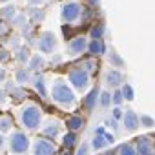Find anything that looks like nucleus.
Listing matches in <instances>:
<instances>
[{"label": "nucleus", "mask_w": 155, "mask_h": 155, "mask_svg": "<svg viewBox=\"0 0 155 155\" xmlns=\"http://www.w3.org/2000/svg\"><path fill=\"white\" fill-rule=\"evenodd\" d=\"M49 97L53 102H57L58 106H73L75 104V93L73 90L68 86V82H64L62 79H57L51 86V91H49Z\"/></svg>", "instance_id": "f257e3e1"}, {"label": "nucleus", "mask_w": 155, "mask_h": 155, "mask_svg": "<svg viewBox=\"0 0 155 155\" xmlns=\"http://www.w3.org/2000/svg\"><path fill=\"white\" fill-rule=\"evenodd\" d=\"M20 122L28 130H37L42 122V110L37 104H26L20 110Z\"/></svg>", "instance_id": "f03ea898"}, {"label": "nucleus", "mask_w": 155, "mask_h": 155, "mask_svg": "<svg viewBox=\"0 0 155 155\" xmlns=\"http://www.w3.org/2000/svg\"><path fill=\"white\" fill-rule=\"evenodd\" d=\"M68 81L71 82V86L79 91H86L90 88V73L84 68H73L68 73Z\"/></svg>", "instance_id": "7ed1b4c3"}, {"label": "nucleus", "mask_w": 155, "mask_h": 155, "mask_svg": "<svg viewBox=\"0 0 155 155\" xmlns=\"http://www.w3.org/2000/svg\"><path fill=\"white\" fill-rule=\"evenodd\" d=\"M31 148V140L24 131H13L9 135V151L13 155H22Z\"/></svg>", "instance_id": "20e7f679"}, {"label": "nucleus", "mask_w": 155, "mask_h": 155, "mask_svg": "<svg viewBox=\"0 0 155 155\" xmlns=\"http://www.w3.org/2000/svg\"><path fill=\"white\" fill-rule=\"evenodd\" d=\"M82 6L81 2H77V0H68V2L62 6V11H60V17H62V22L66 24H73L77 22L81 17H82Z\"/></svg>", "instance_id": "39448f33"}, {"label": "nucleus", "mask_w": 155, "mask_h": 155, "mask_svg": "<svg viewBox=\"0 0 155 155\" xmlns=\"http://www.w3.org/2000/svg\"><path fill=\"white\" fill-rule=\"evenodd\" d=\"M37 48H38V51H40V53H46V55L53 53V51H55V48H57V37H55L51 31H42V33L38 35Z\"/></svg>", "instance_id": "423d86ee"}, {"label": "nucleus", "mask_w": 155, "mask_h": 155, "mask_svg": "<svg viewBox=\"0 0 155 155\" xmlns=\"http://www.w3.org/2000/svg\"><path fill=\"white\" fill-rule=\"evenodd\" d=\"M31 150H33V155H55L57 153L55 144L48 139H37L33 142Z\"/></svg>", "instance_id": "0eeeda50"}, {"label": "nucleus", "mask_w": 155, "mask_h": 155, "mask_svg": "<svg viewBox=\"0 0 155 155\" xmlns=\"http://www.w3.org/2000/svg\"><path fill=\"white\" fill-rule=\"evenodd\" d=\"M135 148L139 155H155V144L148 135H140L135 139Z\"/></svg>", "instance_id": "6e6552de"}, {"label": "nucleus", "mask_w": 155, "mask_h": 155, "mask_svg": "<svg viewBox=\"0 0 155 155\" xmlns=\"http://www.w3.org/2000/svg\"><path fill=\"white\" fill-rule=\"evenodd\" d=\"M88 44H90V42H88L86 37L77 35V37H73V38L68 42V49H69L71 55H81V53L88 51Z\"/></svg>", "instance_id": "1a4fd4ad"}, {"label": "nucleus", "mask_w": 155, "mask_h": 155, "mask_svg": "<svg viewBox=\"0 0 155 155\" xmlns=\"http://www.w3.org/2000/svg\"><path fill=\"white\" fill-rule=\"evenodd\" d=\"M104 82H106L108 86H111V88L119 90V88H122V84H124L126 81H124V75H122V71H120V69L111 68V69L106 73V77H104Z\"/></svg>", "instance_id": "9d476101"}, {"label": "nucleus", "mask_w": 155, "mask_h": 155, "mask_svg": "<svg viewBox=\"0 0 155 155\" xmlns=\"http://www.w3.org/2000/svg\"><path fill=\"white\" fill-rule=\"evenodd\" d=\"M122 126L126 131H135L140 126V117L133 111V110H126L124 117H122Z\"/></svg>", "instance_id": "9b49d317"}, {"label": "nucleus", "mask_w": 155, "mask_h": 155, "mask_svg": "<svg viewBox=\"0 0 155 155\" xmlns=\"http://www.w3.org/2000/svg\"><path fill=\"white\" fill-rule=\"evenodd\" d=\"M99 97H101V88L97 86V88H93L84 99H82V106H84V110H88V111H93V108L99 104Z\"/></svg>", "instance_id": "f8f14e48"}, {"label": "nucleus", "mask_w": 155, "mask_h": 155, "mask_svg": "<svg viewBox=\"0 0 155 155\" xmlns=\"http://www.w3.org/2000/svg\"><path fill=\"white\" fill-rule=\"evenodd\" d=\"M88 51L91 57H101L106 53V44L102 38H91L90 44H88Z\"/></svg>", "instance_id": "ddd939ff"}, {"label": "nucleus", "mask_w": 155, "mask_h": 155, "mask_svg": "<svg viewBox=\"0 0 155 155\" xmlns=\"http://www.w3.org/2000/svg\"><path fill=\"white\" fill-rule=\"evenodd\" d=\"M58 133H60L58 120H49V122H48V124L42 128V135H44V137H48L49 140L57 139V137H58Z\"/></svg>", "instance_id": "4468645a"}, {"label": "nucleus", "mask_w": 155, "mask_h": 155, "mask_svg": "<svg viewBox=\"0 0 155 155\" xmlns=\"http://www.w3.org/2000/svg\"><path fill=\"white\" fill-rule=\"evenodd\" d=\"M66 126H68V130L69 131H79V130H82L84 126H86V120L81 117V115H71V117H68L66 119Z\"/></svg>", "instance_id": "2eb2a0df"}, {"label": "nucleus", "mask_w": 155, "mask_h": 155, "mask_svg": "<svg viewBox=\"0 0 155 155\" xmlns=\"http://www.w3.org/2000/svg\"><path fill=\"white\" fill-rule=\"evenodd\" d=\"M44 66H46V58H44L42 55H38V53L33 55L31 60L28 62V69H29V71H38V69H42Z\"/></svg>", "instance_id": "dca6fc26"}, {"label": "nucleus", "mask_w": 155, "mask_h": 155, "mask_svg": "<svg viewBox=\"0 0 155 155\" xmlns=\"http://www.w3.org/2000/svg\"><path fill=\"white\" fill-rule=\"evenodd\" d=\"M15 79H17L18 86H24V84H28V82H31V81H33V77H31L29 69L20 68V69H17V73H15Z\"/></svg>", "instance_id": "f3484780"}, {"label": "nucleus", "mask_w": 155, "mask_h": 155, "mask_svg": "<svg viewBox=\"0 0 155 155\" xmlns=\"http://www.w3.org/2000/svg\"><path fill=\"white\" fill-rule=\"evenodd\" d=\"M31 82H33V86H35V90H37V93H38L40 97H46V95H48L46 81H44V77H42V75H35Z\"/></svg>", "instance_id": "a211bd4d"}, {"label": "nucleus", "mask_w": 155, "mask_h": 155, "mask_svg": "<svg viewBox=\"0 0 155 155\" xmlns=\"http://www.w3.org/2000/svg\"><path fill=\"white\" fill-rule=\"evenodd\" d=\"M90 144H91V150H95V151H101V150H104L106 146H110V142H108V139H106L104 135H95Z\"/></svg>", "instance_id": "6ab92c4d"}, {"label": "nucleus", "mask_w": 155, "mask_h": 155, "mask_svg": "<svg viewBox=\"0 0 155 155\" xmlns=\"http://www.w3.org/2000/svg\"><path fill=\"white\" fill-rule=\"evenodd\" d=\"M117 155H139V153H137L135 144H131V142H122V144L117 148Z\"/></svg>", "instance_id": "aec40b11"}, {"label": "nucleus", "mask_w": 155, "mask_h": 155, "mask_svg": "<svg viewBox=\"0 0 155 155\" xmlns=\"http://www.w3.org/2000/svg\"><path fill=\"white\" fill-rule=\"evenodd\" d=\"M44 18H46V11H44V9H40V8L31 9V13H29V20H31V24H40Z\"/></svg>", "instance_id": "412c9836"}, {"label": "nucleus", "mask_w": 155, "mask_h": 155, "mask_svg": "<svg viewBox=\"0 0 155 155\" xmlns=\"http://www.w3.org/2000/svg\"><path fill=\"white\" fill-rule=\"evenodd\" d=\"M0 15H2V18H6V20H15V17H17V9H15V6L6 4L2 9H0Z\"/></svg>", "instance_id": "4be33fe9"}, {"label": "nucleus", "mask_w": 155, "mask_h": 155, "mask_svg": "<svg viewBox=\"0 0 155 155\" xmlns=\"http://www.w3.org/2000/svg\"><path fill=\"white\" fill-rule=\"evenodd\" d=\"M104 33H106V26H104V22H99V24H95V26L90 29L91 38H102Z\"/></svg>", "instance_id": "5701e85b"}, {"label": "nucleus", "mask_w": 155, "mask_h": 155, "mask_svg": "<svg viewBox=\"0 0 155 155\" xmlns=\"http://www.w3.org/2000/svg\"><path fill=\"white\" fill-rule=\"evenodd\" d=\"M75 144H77V135H75L73 131H69V133H66V135L62 137V146H64V150H71Z\"/></svg>", "instance_id": "b1692460"}, {"label": "nucleus", "mask_w": 155, "mask_h": 155, "mask_svg": "<svg viewBox=\"0 0 155 155\" xmlns=\"http://www.w3.org/2000/svg\"><path fill=\"white\" fill-rule=\"evenodd\" d=\"M17 60L20 62V64H28L29 60H31V55H29V49L28 48H18L17 49Z\"/></svg>", "instance_id": "393cba45"}, {"label": "nucleus", "mask_w": 155, "mask_h": 155, "mask_svg": "<svg viewBox=\"0 0 155 155\" xmlns=\"http://www.w3.org/2000/svg\"><path fill=\"white\" fill-rule=\"evenodd\" d=\"M13 128V120L9 115L0 117V133H9V130Z\"/></svg>", "instance_id": "a878e982"}, {"label": "nucleus", "mask_w": 155, "mask_h": 155, "mask_svg": "<svg viewBox=\"0 0 155 155\" xmlns=\"http://www.w3.org/2000/svg\"><path fill=\"white\" fill-rule=\"evenodd\" d=\"M8 90H9V93H11V97H13L15 101L26 99V93H24V88H22V86H8Z\"/></svg>", "instance_id": "bb28decb"}, {"label": "nucleus", "mask_w": 155, "mask_h": 155, "mask_svg": "<svg viewBox=\"0 0 155 155\" xmlns=\"http://www.w3.org/2000/svg\"><path fill=\"white\" fill-rule=\"evenodd\" d=\"M99 106L102 110H108L111 106V93L110 91H101V97H99Z\"/></svg>", "instance_id": "cd10ccee"}, {"label": "nucleus", "mask_w": 155, "mask_h": 155, "mask_svg": "<svg viewBox=\"0 0 155 155\" xmlns=\"http://www.w3.org/2000/svg\"><path fill=\"white\" fill-rule=\"evenodd\" d=\"M120 91H122V95H124V101H133V99H135V91H133V88H131L130 82H124L122 88H120Z\"/></svg>", "instance_id": "c85d7f7f"}, {"label": "nucleus", "mask_w": 155, "mask_h": 155, "mask_svg": "<svg viewBox=\"0 0 155 155\" xmlns=\"http://www.w3.org/2000/svg\"><path fill=\"white\" fill-rule=\"evenodd\" d=\"M110 64H111V68H115V69H117V68H122V66H124V60L120 58V55H119V53L111 51V53H110Z\"/></svg>", "instance_id": "c756f323"}, {"label": "nucleus", "mask_w": 155, "mask_h": 155, "mask_svg": "<svg viewBox=\"0 0 155 155\" xmlns=\"http://www.w3.org/2000/svg\"><path fill=\"white\" fill-rule=\"evenodd\" d=\"M122 102H124V95H122L120 88H119V90H113V93H111V104L117 106V108H120Z\"/></svg>", "instance_id": "7c9ffc66"}, {"label": "nucleus", "mask_w": 155, "mask_h": 155, "mask_svg": "<svg viewBox=\"0 0 155 155\" xmlns=\"http://www.w3.org/2000/svg\"><path fill=\"white\" fill-rule=\"evenodd\" d=\"M140 126H144V128H153V126H155V119L150 117L148 113H142V115H140Z\"/></svg>", "instance_id": "2f4dec72"}, {"label": "nucleus", "mask_w": 155, "mask_h": 155, "mask_svg": "<svg viewBox=\"0 0 155 155\" xmlns=\"http://www.w3.org/2000/svg\"><path fill=\"white\" fill-rule=\"evenodd\" d=\"M90 150H91V144L82 142V144L79 146V150H77V153H75V155H90Z\"/></svg>", "instance_id": "473e14b6"}, {"label": "nucleus", "mask_w": 155, "mask_h": 155, "mask_svg": "<svg viewBox=\"0 0 155 155\" xmlns=\"http://www.w3.org/2000/svg\"><path fill=\"white\" fill-rule=\"evenodd\" d=\"M122 117H124V111H122L120 108L113 106V110H111V119H115V120H122Z\"/></svg>", "instance_id": "72a5a7b5"}, {"label": "nucleus", "mask_w": 155, "mask_h": 155, "mask_svg": "<svg viewBox=\"0 0 155 155\" xmlns=\"http://www.w3.org/2000/svg\"><path fill=\"white\" fill-rule=\"evenodd\" d=\"M82 68H84V69H86V71L91 75V71L95 69V62H93V60H86V62L82 64Z\"/></svg>", "instance_id": "f704fd0d"}, {"label": "nucleus", "mask_w": 155, "mask_h": 155, "mask_svg": "<svg viewBox=\"0 0 155 155\" xmlns=\"http://www.w3.org/2000/svg\"><path fill=\"white\" fill-rule=\"evenodd\" d=\"M108 126H110V128H113V130H115V131H117V130H119V122H117V120H115V119H110V120H108Z\"/></svg>", "instance_id": "c9c22d12"}, {"label": "nucleus", "mask_w": 155, "mask_h": 155, "mask_svg": "<svg viewBox=\"0 0 155 155\" xmlns=\"http://www.w3.org/2000/svg\"><path fill=\"white\" fill-rule=\"evenodd\" d=\"M9 58V53L6 49H0V60H8Z\"/></svg>", "instance_id": "e433bc0d"}, {"label": "nucleus", "mask_w": 155, "mask_h": 155, "mask_svg": "<svg viewBox=\"0 0 155 155\" xmlns=\"http://www.w3.org/2000/svg\"><path fill=\"white\" fill-rule=\"evenodd\" d=\"M6 95H8L6 90H0V104H4V102H6Z\"/></svg>", "instance_id": "4c0bfd02"}, {"label": "nucleus", "mask_w": 155, "mask_h": 155, "mask_svg": "<svg viewBox=\"0 0 155 155\" xmlns=\"http://www.w3.org/2000/svg\"><path fill=\"white\" fill-rule=\"evenodd\" d=\"M4 33H8V24H4L0 20V35H4Z\"/></svg>", "instance_id": "58836bf2"}, {"label": "nucleus", "mask_w": 155, "mask_h": 155, "mask_svg": "<svg viewBox=\"0 0 155 155\" xmlns=\"http://www.w3.org/2000/svg\"><path fill=\"white\" fill-rule=\"evenodd\" d=\"M42 2H44V0H28L29 6H37V8H38V4H42Z\"/></svg>", "instance_id": "ea45409f"}, {"label": "nucleus", "mask_w": 155, "mask_h": 155, "mask_svg": "<svg viewBox=\"0 0 155 155\" xmlns=\"http://www.w3.org/2000/svg\"><path fill=\"white\" fill-rule=\"evenodd\" d=\"M4 81H6V69L0 68V82H4Z\"/></svg>", "instance_id": "a19ab883"}, {"label": "nucleus", "mask_w": 155, "mask_h": 155, "mask_svg": "<svg viewBox=\"0 0 155 155\" xmlns=\"http://www.w3.org/2000/svg\"><path fill=\"white\" fill-rule=\"evenodd\" d=\"M4 144H6V140H4V137H2V133H0V150L4 148Z\"/></svg>", "instance_id": "79ce46f5"}, {"label": "nucleus", "mask_w": 155, "mask_h": 155, "mask_svg": "<svg viewBox=\"0 0 155 155\" xmlns=\"http://www.w3.org/2000/svg\"><path fill=\"white\" fill-rule=\"evenodd\" d=\"M62 155H75V153H71V150H64V153Z\"/></svg>", "instance_id": "37998d69"}, {"label": "nucleus", "mask_w": 155, "mask_h": 155, "mask_svg": "<svg viewBox=\"0 0 155 155\" xmlns=\"http://www.w3.org/2000/svg\"><path fill=\"white\" fill-rule=\"evenodd\" d=\"M0 2H8V0H0Z\"/></svg>", "instance_id": "c03bdc74"}]
</instances>
